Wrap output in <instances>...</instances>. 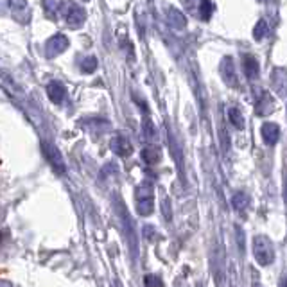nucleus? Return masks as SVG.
<instances>
[{"label": "nucleus", "instance_id": "nucleus-9", "mask_svg": "<svg viewBox=\"0 0 287 287\" xmlns=\"http://www.w3.org/2000/svg\"><path fill=\"white\" fill-rule=\"evenodd\" d=\"M51 95H52L54 99H59L63 95V88H61V84H57V83H52L51 84Z\"/></svg>", "mask_w": 287, "mask_h": 287}, {"label": "nucleus", "instance_id": "nucleus-2", "mask_svg": "<svg viewBox=\"0 0 287 287\" xmlns=\"http://www.w3.org/2000/svg\"><path fill=\"white\" fill-rule=\"evenodd\" d=\"M9 7L11 11H13V15H15V18H18L20 22H24L26 24L27 20H29V5H27L26 0H9Z\"/></svg>", "mask_w": 287, "mask_h": 287}, {"label": "nucleus", "instance_id": "nucleus-1", "mask_svg": "<svg viewBox=\"0 0 287 287\" xmlns=\"http://www.w3.org/2000/svg\"><path fill=\"white\" fill-rule=\"evenodd\" d=\"M59 13L65 16V22L74 29L81 27L86 20L84 9L79 4H74V2H59Z\"/></svg>", "mask_w": 287, "mask_h": 287}, {"label": "nucleus", "instance_id": "nucleus-10", "mask_svg": "<svg viewBox=\"0 0 287 287\" xmlns=\"http://www.w3.org/2000/svg\"><path fill=\"white\" fill-rule=\"evenodd\" d=\"M83 68H84V70H94V68H95V59H94V57H88V59H84Z\"/></svg>", "mask_w": 287, "mask_h": 287}, {"label": "nucleus", "instance_id": "nucleus-4", "mask_svg": "<svg viewBox=\"0 0 287 287\" xmlns=\"http://www.w3.org/2000/svg\"><path fill=\"white\" fill-rule=\"evenodd\" d=\"M169 24H171L174 29H185L187 26V20H185V15H182L180 9H174V7H169Z\"/></svg>", "mask_w": 287, "mask_h": 287}, {"label": "nucleus", "instance_id": "nucleus-5", "mask_svg": "<svg viewBox=\"0 0 287 287\" xmlns=\"http://www.w3.org/2000/svg\"><path fill=\"white\" fill-rule=\"evenodd\" d=\"M42 5H43V9L47 11L51 16H54L56 13H59V2H57V0H43Z\"/></svg>", "mask_w": 287, "mask_h": 287}, {"label": "nucleus", "instance_id": "nucleus-8", "mask_svg": "<svg viewBox=\"0 0 287 287\" xmlns=\"http://www.w3.org/2000/svg\"><path fill=\"white\" fill-rule=\"evenodd\" d=\"M244 68L248 70V74H250V76H253V74L257 72V63L253 61V57H251V56H246L244 57Z\"/></svg>", "mask_w": 287, "mask_h": 287}, {"label": "nucleus", "instance_id": "nucleus-7", "mask_svg": "<svg viewBox=\"0 0 287 287\" xmlns=\"http://www.w3.org/2000/svg\"><path fill=\"white\" fill-rule=\"evenodd\" d=\"M199 13H201V18H203V20H209L210 15H212V4H210V0H201Z\"/></svg>", "mask_w": 287, "mask_h": 287}, {"label": "nucleus", "instance_id": "nucleus-6", "mask_svg": "<svg viewBox=\"0 0 287 287\" xmlns=\"http://www.w3.org/2000/svg\"><path fill=\"white\" fill-rule=\"evenodd\" d=\"M266 32H267V24L264 20H261L255 26V29H253V36H255V40H262V38L266 36Z\"/></svg>", "mask_w": 287, "mask_h": 287}, {"label": "nucleus", "instance_id": "nucleus-3", "mask_svg": "<svg viewBox=\"0 0 287 287\" xmlns=\"http://www.w3.org/2000/svg\"><path fill=\"white\" fill-rule=\"evenodd\" d=\"M67 47H68V40L63 34H56V36H52L47 42V52L51 56H56V54L63 52Z\"/></svg>", "mask_w": 287, "mask_h": 287}]
</instances>
